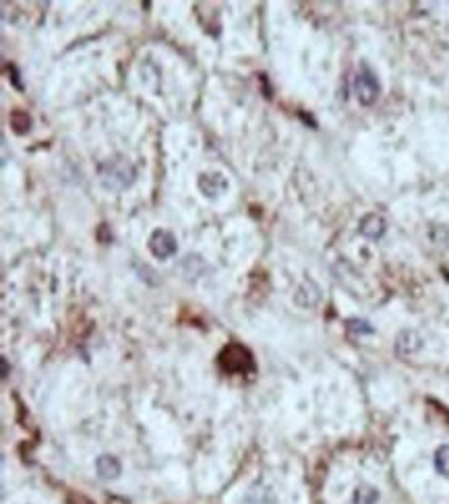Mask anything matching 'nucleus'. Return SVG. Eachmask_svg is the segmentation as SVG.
<instances>
[{
    "label": "nucleus",
    "mask_w": 449,
    "mask_h": 504,
    "mask_svg": "<svg viewBox=\"0 0 449 504\" xmlns=\"http://www.w3.org/2000/svg\"><path fill=\"white\" fill-rule=\"evenodd\" d=\"M100 182L106 190H124L135 182V168L126 157H112L102 164L100 168Z\"/></svg>",
    "instance_id": "1"
},
{
    "label": "nucleus",
    "mask_w": 449,
    "mask_h": 504,
    "mask_svg": "<svg viewBox=\"0 0 449 504\" xmlns=\"http://www.w3.org/2000/svg\"><path fill=\"white\" fill-rule=\"evenodd\" d=\"M220 364H222L224 370L232 372V374H245V372H251L255 368L251 354L242 345H228L222 352Z\"/></svg>",
    "instance_id": "2"
},
{
    "label": "nucleus",
    "mask_w": 449,
    "mask_h": 504,
    "mask_svg": "<svg viewBox=\"0 0 449 504\" xmlns=\"http://www.w3.org/2000/svg\"><path fill=\"white\" fill-rule=\"evenodd\" d=\"M379 91H381V87H379L377 77L367 67H363V71L354 79V93H356L358 102L363 106H373L379 98Z\"/></svg>",
    "instance_id": "3"
},
{
    "label": "nucleus",
    "mask_w": 449,
    "mask_h": 504,
    "mask_svg": "<svg viewBox=\"0 0 449 504\" xmlns=\"http://www.w3.org/2000/svg\"><path fill=\"white\" fill-rule=\"evenodd\" d=\"M150 251L157 258H170L176 252V238L166 230H155L150 238Z\"/></svg>",
    "instance_id": "4"
},
{
    "label": "nucleus",
    "mask_w": 449,
    "mask_h": 504,
    "mask_svg": "<svg viewBox=\"0 0 449 504\" xmlns=\"http://www.w3.org/2000/svg\"><path fill=\"white\" fill-rule=\"evenodd\" d=\"M385 230H387V223L379 213H369L360 219V234L369 240H379L385 234Z\"/></svg>",
    "instance_id": "5"
},
{
    "label": "nucleus",
    "mask_w": 449,
    "mask_h": 504,
    "mask_svg": "<svg viewBox=\"0 0 449 504\" xmlns=\"http://www.w3.org/2000/svg\"><path fill=\"white\" fill-rule=\"evenodd\" d=\"M199 188L205 197H218L228 188V182L222 174H203L199 178Z\"/></svg>",
    "instance_id": "6"
},
{
    "label": "nucleus",
    "mask_w": 449,
    "mask_h": 504,
    "mask_svg": "<svg viewBox=\"0 0 449 504\" xmlns=\"http://www.w3.org/2000/svg\"><path fill=\"white\" fill-rule=\"evenodd\" d=\"M96 469H98V475H100L102 479H116V477L120 475V463H118V459L112 457V455H102V457H98Z\"/></svg>",
    "instance_id": "7"
},
{
    "label": "nucleus",
    "mask_w": 449,
    "mask_h": 504,
    "mask_svg": "<svg viewBox=\"0 0 449 504\" xmlns=\"http://www.w3.org/2000/svg\"><path fill=\"white\" fill-rule=\"evenodd\" d=\"M420 345H422V341H420L418 333H414V331H404L396 341V350L400 356H410Z\"/></svg>",
    "instance_id": "8"
},
{
    "label": "nucleus",
    "mask_w": 449,
    "mask_h": 504,
    "mask_svg": "<svg viewBox=\"0 0 449 504\" xmlns=\"http://www.w3.org/2000/svg\"><path fill=\"white\" fill-rule=\"evenodd\" d=\"M8 120H11V126H13V131H15L17 135H27V133L32 131V118H30V114L23 112V110H13L11 116H8Z\"/></svg>",
    "instance_id": "9"
},
{
    "label": "nucleus",
    "mask_w": 449,
    "mask_h": 504,
    "mask_svg": "<svg viewBox=\"0 0 449 504\" xmlns=\"http://www.w3.org/2000/svg\"><path fill=\"white\" fill-rule=\"evenodd\" d=\"M379 500V492L377 488L369 486V484H363L356 488L354 492V504H375Z\"/></svg>",
    "instance_id": "10"
},
{
    "label": "nucleus",
    "mask_w": 449,
    "mask_h": 504,
    "mask_svg": "<svg viewBox=\"0 0 449 504\" xmlns=\"http://www.w3.org/2000/svg\"><path fill=\"white\" fill-rule=\"evenodd\" d=\"M435 469L441 475L449 477V444H443V446L437 449V453H435Z\"/></svg>",
    "instance_id": "11"
},
{
    "label": "nucleus",
    "mask_w": 449,
    "mask_h": 504,
    "mask_svg": "<svg viewBox=\"0 0 449 504\" xmlns=\"http://www.w3.org/2000/svg\"><path fill=\"white\" fill-rule=\"evenodd\" d=\"M346 326L348 331H354V333H373V326L367 321H348Z\"/></svg>",
    "instance_id": "12"
},
{
    "label": "nucleus",
    "mask_w": 449,
    "mask_h": 504,
    "mask_svg": "<svg viewBox=\"0 0 449 504\" xmlns=\"http://www.w3.org/2000/svg\"><path fill=\"white\" fill-rule=\"evenodd\" d=\"M8 374V366H6V360L2 358V376H6Z\"/></svg>",
    "instance_id": "13"
}]
</instances>
